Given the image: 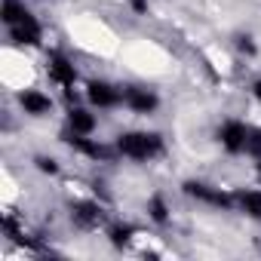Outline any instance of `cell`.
<instances>
[{
  "instance_id": "obj_3",
  "label": "cell",
  "mask_w": 261,
  "mask_h": 261,
  "mask_svg": "<svg viewBox=\"0 0 261 261\" xmlns=\"http://www.w3.org/2000/svg\"><path fill=\"white\" fill-rule=\"evenodd\" d=\"M178 194L212 212H233V188H221L206 178H181Z\"/></svg>"
},
{
  "instance_id": "obj_18",
  "label": "cell",
  "mask_w": 261,
  "mask_h": 261,
  "mask_svg": "<svg viewBox=\"0 0 261 261\" xmlns=\"http://www.w3.org/2000/svg\"><path fill=\"white\" fill-rule=\"evenodd\" d=\"M246 157H249L252 163H258V160H261V126H258V123H252V129H249V142H246Z\"/></svg>"
},
{
  "instance_id": "obj_8",
  "label": "cell",
  "mask_w": 261,
  "mask_h": 261,
  "mask_svg": "<svg viewBox=\"0 0 261 261\" xmlns=\"http://www.w3.org/2000/svg\"><path fill=\"white\" fill-rule=\"evenodd\" d=\"M83 101L92 105L98 114L117 111V108H123V86L108 77H89L83 83Z\"/></svg>"
},
{
  "instance_id": "obj_13",
  "label": "cell",
  "mask_w": 261,
  "mask_h": 261,
  "mask_svg": "<svg viewBox=\"0 0 261 261\" xmlns=\"http://www.w3.org/2000/svg\"><path fill=\"white\" fill-rule=\"evenodd\" d=\"M233 212L252 224H261V185L255 188H233Z\"/></svg>"
},
{
  "instance_id": "obj_12",
  "label": "cell",
  "mask_w": 261,
  "mask_h": 261,
  "mask_svg": "<svg viewBox=\"0 0 261 261\" xmlns=\"http://www.w3.org/2000/svg\"><path fill=\"white\" fill-rule=\"evenodd\" d=\"M105 240H108V246L114 249V252H129L136 246V240H139V233H142V227L139 224H133L129 218H111L108 224H105Z\"/></svg>"
},
{
  "instance_id": "obj_19",
  "label": "cell",
  "mask_w": 261,
  "mask_h": 261,
  "mask_svg": "<svg viewBox=\"0 0 261 261\" xmlns=\"http://www.w3.org/2000/svg\"><path fill=\"white\" fill-rule=\"evenodd\" d=\"M126 7L133 16H148L151 13V0H126Z\"/></svg>"
},
{
  "instance_id": "obj_16",
  "label": "cell",
  "mask_w": 261,
  "mask_h": 261,
  "mask_svg": "<svg viewBox=\"0 0 261 261\" xmlns=\"http://www.w3.org/2000/svg\"><path fill=\"white\" fill-rule=\"evenodd\" d=\"M230 43H233L237 56H240V59H249V62H252V59H258V53H261L258 40H255L249 31H240V34H233V40H230Z\"/></svg>"
},
{
  "instance_id": "obj_17",
  "label": "cell",
  "mask_w": 261,
  "mask_h": 261,
  "mask_svg": "<svg viewBox=\"0 0 261 261\" xmlns=\"http://www.w3.org/2000/svg\"><path fill=\"white\" fill-rule=\"evenodd\" d=\"M31 166H34V172H40L46 178H59L62 175V160L53 157V154H34L31 157Z\"/></svg>"
},
{
  "instance_id": "obj_7",
  "label": "cell",
  "mask_w": 261,
  "mask_h": 261,
  "mask_svg": "<svg viewBox=\"0 0 261 261\" xmlns=\"http://www.w3.org/2000/svg\"><path fill=\"white\" fill-rule=\"evenodd\" d=\"M7 40L16 49H43V43H46V25H43V19L34 10H28L16 25L7 28Z\"/></svg>"
},
{
  "instance_id": "obj_5",
  "label": "cell",
  "mask_w": 261,
  "mask_h": 261,
  "mask_svg": "<svg viewBox=\"0 0 261 261\" xmlns=\"http://www.w3.org/2000/svg\"><path fill=\"white\" fill-rule=\"evenodd\" d=\"M62 145L86 163H114V160H120L114 142H105V139H95V136H74L68 129H62Z\"/></svg>"
},
{
  "instance_id": "obj_2",
  "label": "cell",
  "mask_w": 261,
  "mask_h": 261,
  "mask_svg": "<svg viewBox=\"0 0 261 261\" xmlns=\"http://www.w3.org/2000/svg\"><path fill=\"white\" fill-rule=\"evenodd\" d=\"M43 74H46V80H49L56 89H62V95H65V105L77 101L80 68L74 65V59H71L65 49H59V46H49V49H43Z\"/></svg>"
},
{
  "instance_id": "obj_6",
  "label": "cell",
  "mask_w": 261,
  "mask_h": 261,
  "mask_svg": "<svg viewBox=\"0 0 261 261\" xmlns=\"http://www.w3.org/2000/svg\"><path fill=\"white\" fill-rule=\"evenodd\" d=\"M249 129L252 123H246L243 117H224L218 126H215V145L224 157H246V142H249Z\"/></svg>"
},
{
  "instance_id": "obj_15",
  "label": "cell",
  "mask_w": 261,
  "mask_h": 261,
  "mask_svg": "<svg viewBox=\"0 0 261 261\" xmlns=\"http://www.w3.org/2000/svg\"><path fill=\"white\" fill-rule=\"evenodd\" d=\"M28 10H31V7L25 4V0H0V25H4V28L16 25Z\"/></svg>"
},
{
  "instance_id": "obj_20",
  "label": "cell",
  "mask_w": 261,
  "mask_h": 261,
  "mask_svg": "<svg viewBox=\"0 0 261 261\" xmlns=\"http://www.w3.org/2000/svg\"><path fill=\"white\" fill-rule=\"evenodd\" d=\"M249 95H252V101L261 108V74H258V77H252V83H249Z\"/></svg>"
},
{
  "instance_id": "obj_21",
  "label": "cell",
  "mask_w": 261,
  "mask_h": 261,
  "mask_svg": "<svg viewBox=\"0 0 261 261\" xmlns=\"http://www.w3.org/2000/svg\"><path fill=\"white\" fill-rule=\"evenodd\" d=\"M252 169H255V185H261V160L252 163Z\"/></svg>"
},
{
  "instance_id": "obj_4",
  "label": "cell",
  "mask_w": 261,
  "mask_h": 261,
  "mask_svg": "<svg viewBox=\"0 0 261 261\" xmlns=\"http://www.w3.org/2000/svg\"><path fill=\"white\" fill-rule=\"evenodd\" d=\"M108 221H111L108 203L98 197H80V200L68 203V224L77 233H98V230H105Z\"/></svg>"
},
{
  "instance_id": "obj_9",
  "label": "cell",
  "mask_w": 261,
  "mask_h": 261,
  "mask_svg": "<svg viewBox=\"0 0 261 261\" xmlns=\"http://www.w3.org/2000/svg\"><path fill=\"white\" fill-rule=\"evenodd\" d=\"M123 108L133 117H154L163 108V98L148 83H123Z\"/></svg>"
},
{
  "instance_id": "obj_14",
  "label": "cell",
  "mask_w": 261,
  "mask_h": 261,
  "mask_svg": "<svg viewBox=\"0 0 261 261\" xmlns=\"http://www.w3.org/2000/svg\"><path fill=\"white\" fill-rule=\"evenodd\" d=\"M145 218L154 224V227H169L172 224V203L163 191H154L148 200H145Z\"/></svg>"
},
{
  "instance_id": "obj_10",
  "label": "cell",
  "mask_w": 261,
  "mask_h": 261,
  "mask_svg": "<svg viewBox=\"0 0 261 261\" xmlns=\"http://www.w3.org/2000/svg\"><path fill=\"white\" fill-rule=\"evenodd\" d=\"M16 105L28 120H46L56 114V98L49 92H43L40 86H25L16 92Z\"/></svg>"
},
{
  "instance_id": "obj_11",
  "label": "cell",
  "mask_w": 261,
  "mask_h": 261,
  "mask_svg": "<svg viewBox=\"0 0 261 261\" xmlns=\"http://www.w3.org/2000/svg\"><path fill=\"white\" fill-rule=\"evenodd\" d=\"M65 129L74 136H98V111L86 101L65 105Z\"/></svg>"
},
{
  "instance_id": "obj_1",
  "label": "cell",
  "mask_w": 261,
  "mask_h": 261,
  "mask_svg": "<svg viewBox=\"0 0 261 261\" xmlns=\"http://www.w3.org/2000/svg\"><path fill=\"white\" fill-rule=\"evenodd\" d=\"M111 142L117 148V157L133 166H151L169 154V142L160 129H123Z\"/></svg>"
}]
</instances>
